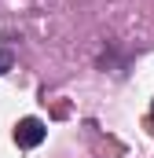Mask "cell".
Masks as SVG:
<instances>
[{
    "label": "cell",
    "instance_id": "obj_1",
    "mask_svg": "<svg viewBox=\"0 0 154 158\" xmlns=\"http://www.w3.org/2000/svg\"><path fill=\"white\" fill-rule=\"evenodd\" d=\"M40 140H44V121L40 118H22L15 125V143H18V147L30 151V147H37Z\"/></svg>",
    "mask_w": 154,
    "mask_h": 158
},
{
    "label": "cell",
    "instance_id": "obj_2",
    "mask_svg": "<svg viewBox=\"0 0 154 158\" xmlns=\"http://www.w3.org/2000/svg\"><path fill=\"white\" fill-rule=\"evenodd\" d=\"M11 66H15V52H7V48H0V77H4V74H7Z\"/></svg>",
    "mask_w": 154,
    "mask_h": 158
}]
</instances>
